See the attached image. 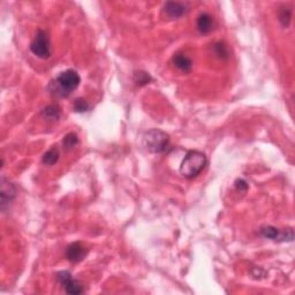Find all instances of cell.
<instances>
[{
	"label": "cell",
	"mask_w": 295,
	"mask_h": 295,
	"mask_svg": "<svg viewBox=\"0 0 295 295\" xmlns=\"http://www.w3.org/2000/svg\"><path fill=\"white\" fill-rule=\"evenodd\" d=\"M81 83L80 74L74 69H67L62 72L56 79L52 80L49 84L50 94L54 97L66 98L70 96L74 90L79 88Z\"/></svg>",
	"instance_id": "obj_1"
},
{
	"label": "cell",
	"mask_w": 295,
	"mask_h": 295,
	"mask_svg": "<svg viewBox=\"0 0 295 295\" xmlns=\"http://www.w3.org/2000/svg\"><path fill=\"white\" fill-rule=\"evenodd\" d=\"M208 164V159L205 153L197 150H190L186 153L182 159L179 172L186 179H194L205 169Z\"/></svg>",
	"instance_id": "obj_2"
},
{
	"label": "cell",
	"mask_w": 295,
	"mask_h": 295,
	"mask_svg": "<svg viewBox=\"0 0 295 295\" xmlns=\"http://www.w3.org/2000/svg\"><path fill=\"white\" fill-rule=\"evenodd\" d=\"M143 147L146 148L147 151L151 153H163L169 149V134L160 129H150L144 134L142 137Z\"/></svg>",
	"instance_id": "obj_3"
},
{
	"label": "cell",
	"mask_w": 295,
	"mask_h": 295,
	"mask_svg": "<svg viewBox=\"0 0 295 295\" xmlns=\"http://www.w3.org/2000/svg\"><path fill=\"white\" fill-rule=\"evenodd\" d=\"M30 51L37 58L41 59H49L51 56L50 38L46 31L38 30L36 36L30 44Z\"/></svg>",
	"instance_id": "obj_4"
},
{
	"label": "cell",
	"mask_w": 295,
	"mask_h": 295,
	"mask_svg": "<svg viewBox=\"0 0 295 295\" xmlns=\"http://www.w3.org/2000/svg\"><path fill=\"white\" fill-rule=\"evenodd\" d=\"M57 279L59 281V284L63 287V290L67 294H82L84 290H83V285L80 283L79 280L73 279L72 274L68 271H60L57 274Z\"/></svg>",
	"instance_id": "obj_5"
},
{
	"label": "cell",
	"mask_w": 295,
	"mask_h": 295,
	"mask_svg": "<svg viewBox=\"0 0 295 295\" xmlns=\"http://www.w3.org/2000/svg\"><path fill=\"white\" fill-rule=\"evenodd\" d=\"M263 238L279 242H291L294 240V232L292 229L280 231L274 226H265L259 231Z\"/></svg>",
	"instance_id": "obj_6"
},
{
	"label": "cell",
	"mask_w": 295,
	"mask_h": 295,
	"mask_svg": "<svg viewBox=\"0 0 295 295\" xmlns=\"http://www.w3.org/2000/svg\"><path fill=\"white\" fill-rule=\"evenodd\" d=\"M1 190H0V197H1V210L5 211L6 208L9 207V204L14 201L17 196V188L12 184L11 181L7 180L5 176L1 178Z\"/></svg>",
	"instance_id": "obj_7"
},
{
	"label": "cell",
	"mask_w": 295,
	"mask_h": 295,
	"mask_svg": "<svg viewBox=\"0 0 295 295\" xmlns=\"http://www.w3.org/2000/svg\"><path fill=\"white\" fill-rule=\"evenodd\" d=\"M88 254V250L80 242H74L66 248V258L72 263H79Z\"/></svg>",
	"instance_id": "obj_8"
},
{
	"label": "cell",
	"mask_w": 295,
	"mask_h": 295,
	"mask_svg": "<svg viewBox=\"0 0 295 295\" xmlns=\"http://www.w3.org/2000/svg\"><path fill=\"white\" fill-rule=\"evenodd\" d=\"M188 5L185 2H179V1H168L165 2L164 7V13L168 17L171 19H178L184 17L186 13L188 12Z\"/></svg>",
	"instance_id": "obj_9"
},
{
	"label": "cell",
	"mask_w": 295,
	"mask_h": 295,
	"mask_svg": "<svg viewBox=\"0 0 295 295\" xmlns=\"http://www.w3.org/2000/svg\"><path fill=\"white\" fill-rule=\"evenodd\" d=\"M172 63L176 68L184 73H189L193 68V62L190 58L182 53H175L172 58Z\"/></svg>",
	"instance_id": "obj_10"
},
{
	"label": "cell",
	"mask_w": 295,
	"mask_h": 295,
	"mask_svg": "<svg viewBox=\"0 0 295 295\" xmlns=\"http://www.w3.org/2000/svg\"><path fill=\"white\" fill-rule=\"evenodd\" d=\"M196 27H197V30L200 31L201 34L203 35L210 34L213 29L212 17H211L210 14H208V13H202L200 17L197 18Z\"/></svg>",
	"instance_id": "obj_11"
},
{
	"label": "cell",
	"mask_w": 295,
	"mask_h": 295,
	"mask_svg": "<svg viewBox=\"0 0 295 295\" xmlns=\"http://www.w3.org/2000/svg\"><path fill=\"white\" fill-rule=\"evenodd\" d=\"M41 114L44 119L50 121H57L60 118V115H62V110H60V107L58 106L57 104H52L46 106L45 108H43Z\"/></svg>",
	"instance_id": "obj_12"
},
{
	"label": "cell",
	"mask_w": 295,
	"mask_h": 295,
	"mask_svg": "<svg viewBox=\"0 0 295 295\" xmlns=\"http://www.w3.org/2000/svg\"><path fill=\"white\" fill-rule=\"evenodd\" d=\"M60 153L59 150L57 149V147H53L52 149H50L49 151L44 153L43 156V164L46 166H53L54 164H57L58 160H59Z\"/></svg>",
	"instance_id": "obj_13"
},
{
	"label": "cell",
	"mask_w": 295,
	"mask_h": 295,
	"mask_svg": "<svg viewBox=\"0 0 295 295\" xmlns=\"http://www.w3.org/2000/svg\"><path fill=\"white\" fill-rule=\"evenodd\" d=\"M79 144V137L76 134L74 133H69L67 134V135L63 137V149L67 150V151H69V150H72Z\"/></svg>",
	"instance_id": "obj_14"
},
{
	"label": "cell",
	"mask_w": 295,
	"mask_h": 295,
	"mask_svg": "<svg viewBox=\"0 0 295 295\" xmlns=\"http://www.w3.org/2000/svg\"><path fill=\"white\" fill-rule=\"evenodd\" d=\"M151 76L149 75V73L143 72V70H139V72L134 73V82L136 83L137 85L143 86L149 84L151 82Z\"/></svg>",
	"instance_id": "obj_15"
},
{
	"label": "cell",
	"mask_w": 295,
	"mask_h": 295,
	"mask_svg": "<svg viewBox=\"0 0 295 295\" xmlns=\"http://www.w3.org/2000/svg\"><path fill=\"white\" fill-rule=\"evenodd\" d=\"M73 110L76 112V113H84V112H88L90 110V105L89 103L83 98H76L74 101L73 104Z\"/></svg>",
	"instance_id": "obj_16"
},
{
	"label": "cell",
	"mask_w": 295,
	"mask_h": 295,
	"mask_svg": "<svg viewBox=\"0 0 295 295\" xmlns=\"http://www.w3.org/2000/svg\"><path fill=\"white\" fill-rule=\"evenodd\" d=\"M212 49L213 53L216 54L218 58H220V59H227V58H229V50H227V46L224 43L213 44Z\"/></svg>",
	"instance_id": "obj_17"
},
{
	"label": "cell",
	"mask_w": 295,
	"mask_h": 295,
	"mask_svg": "<svg viewBox=\"0 0 295 295\" xmlns=\"http://www.w3.org/2000/svg\"><path fill=\"white\" fill-rule=\"evenodd\" d=\"M291 19H292V11L290 8L285 7L280 11L279 13V21H280V23L283 24V27L287 28L288 25L291 23Z\"/></svg>",
	"instance_id": "obj_18"
},
{
	"label": "cell",
	"mask_w": 295,
	"mask_h": 295,
	"mask_svg": "<svg viewBox=\"0 0 295 295\" xmlns=\"http://www.w3.org/2000/svg\"><path fill=\"white\" fill-rule=\"evenodd\" d=\"M235 187L240 193H246V191L248 190V184H247L243 179H238V180L235 181Z\"/></svg>",
	"instance_id": "obj_19"
}]
</instances>
